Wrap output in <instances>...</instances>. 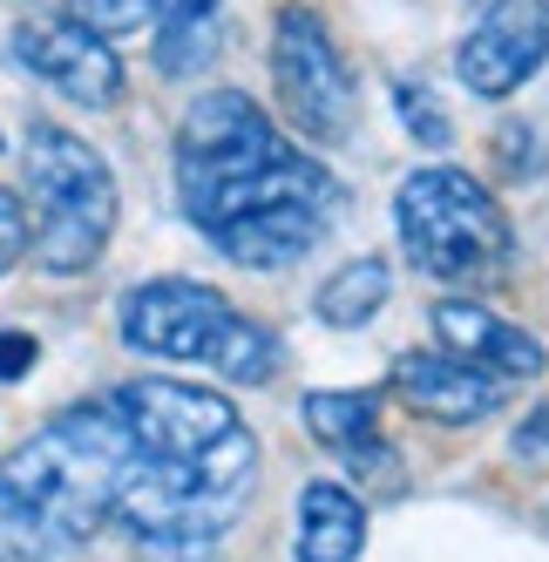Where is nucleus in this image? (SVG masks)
Masks as SVG:
<instances>
[{
  "mask_svg": "<svg viewBox=\"0 0 549 562\" xmlns=\"http://www.w3.org/2000/svg\"><path fill=\"white\" fill-rule=\"evenodd\" d=\"M177 196L183 217L204 237L245 224L258 211L285 204H326L339 211V183L320 156H305L279 136V123L238 89H211L177 123Z\"/></svg>",
  "mask_w": 549,
  "mask_h": 562,
  "instance_id": "1",
  "label": "nucleus"
},
{
  "mask_svg": "<svg viewBox=\"0 0 549 562\" xmlns=\"http://www.w3.org/2000/svg\"><path fill=\"white\" fill-rule=\"evenodd\" d=\"M143 448L123 427V414L109 400H82V407H61L42 434H27L21 448L0 461V481L48 521V529L75 549L96 529H109L115 495L143 474Z\"/></svg>",
  "mask_w": 549,
  "mask_h": 562,
  "instance_id": "2",
  "label": "nucleus"
},
{
  "mask_svg": "<svg viewBox=\"0 0 549 562\" xmlns=\"http://www.w3.org/2000/svg\"><path fill=\"white\" fill-rule=\"evenodd\" d=\"M109 407L123 414V427L136 434V448L149 468H170L183 474L198 495L231 502L238 508L251 474H258V440L238 420V407L198 380H170V373H143L123 380L109 393Z\"/></svg>",
  "mask_w": 549,
  "mask_h": 562,
  "instance_id": "3",
  "label": "nucleus"
},
{
  "mask_svg": "<svg viewBox=\"0 0 549 562\" xmlns=\"http://www.w3.org/2000/svg\"><path fill=\"white\" fill-rule=\"evenodd\" d=\"M115 333L143 359H177V367H211L238 386H265L279 373V339L231 305L217 285L198 278H149L115 299Z\"/></svg>",
  "mask_w": 549,
  "mask_h": 562,
  "instance_id": "4",
  "label": "nucleus"
},
{
  "mask_svg": "<svg viewBox=\"0 0 549 562\" xmlns=\"http://www.w3.org/2000/svg\"><path fill=\"white\" fill-rule=\"evenodd\" d=\"M27 251L55 278H82L102 265L115 237V170L61 123L27 130Z\"/></svg>",
  "mask_w": 549,
  "mask_h": 562,
  "instance_id": "5",
  "label": "nucleus"
},
{
  "mask_svg": "<svg viewBox=\"0 0 549 562\" xmlns=\"http://www.w3.org/2000/svg\"><path fill=\"white\" fill-rule=\"evenodd\" d=\"M394 231L414 271L441 278V285H482L516 251V231H508L495 190L455 164H427L394 190Z\"/></svg>",
  "mask_w": 549,
  "mask_h": 562,
  "instance_id": "6",
  "label": "nucleus"
},
{
  "mask_svg": "<svg viewBox=\"0 0 549 562\" xmlns=\"http://www.w3.org/2000/svg\"><path fill=\"white\" fill-rule=\"evenodd\" d=\"M271 89H279L285 115L312 136V143H346L360 123V89H352V68L333 42V27L320 8L285 0L271 14Z\"/></svg>",
  "mask_w": 549,
  "mask_h": 562,
  "instance_id": "7",
  "label": "nucleus"
},
{
  "mask_svg": "<svg viewBox=\"0 0 549 562\" xmlns=\"http://www.w3.org/2000/svg\"><path fill=\"white\" fill-rule=\"evenodd\" d=\"M549 61V0H495V8L468 27V42L455 55V75L468 95H516L529 75Z\"/></svg>",
  "mask_w": 549,
  "mask_h": 562,
  "instance_id": "8",
  "label": "nucleus"
},
{
  "mask_svg": "<svg viewBox=\"0 0 549 562\" xmlns=\"http://www.w3.org/2000/svg\"><path fill=\"white\" fill-rule=\"evenodd\" d=\"M14 55H21V68L42 75L55 95L82 102V109H109L123 95V55L109 42H96L89 27H75V21H27L14 34Z\"/></svg>",
  "mask_w": 549,
  "mask_h": 562,
  "instance_id": "9",
  "label": "nucleus"
},
{
  "mask_svg": "<svg viewBox=\"0 0 549 562\" xmlns=\"http://www.w3.org/2000/svg\"><path fill=\"white\" fill-rule=\"evenodd\" d=\"M435 339H441L448 359H461V367H475V373H489L502 386L508 380H536L549 367V352H542L536 333L508 326L502 312H489L475 299H441L435 305Z\"/></svg>",
  "mask_w": 549,
  "mask_h": 562,
  "instance_id": "10",
  "label": "nucleus"
},
{
  "mask_svg": "<svg viewBox=\"0 0 549 562\" xmlns=\"http://www.w3.org/2000/svg\"><path fill=\"white\" fill-rule=\"evenodd\" d=\"M386 386L435 427H475V420L502 414V400H508L502 380L461 367V359H448V352H401L394 373H386Z\"/></svg>",
  "mask_w": 549,
  "mask_h": 562,
  "instance_id": "11",
  "label": "nucleus"
},
{
  "mask_svg": "<svg viewBox=\"0 0 549 562\" xmlns=\"http://www.w3.org/2000/svg\"><path fill=\"white\" fill-rule=\"evenodd\" d=\"M326 224H333L326 204H285V211H258V217H245V224L217 231L211 245H217L231 265H245V271H279V265H292V258H305L312 245H320Z\"/></svg>",
  "mask_w": 549,
  "mask_h": 562,
  "instance_id": "12",
  "label": "nucleus"
},
{
  "mask_svg": "<svg viewBox=\"0 0 549 562\" xmlns=\"http://www.w3.org/2000/svg\"><path fill=\"white\" fill-rule=\"evenodd\" d=\"M367 549V508L339 481H305L299 488V562H360Z\"/></svg>",
  "mask_w": 549,
  "mask_h": 562,
  "instance_id": "13",
  "label": "nucleus"
},
{
  "mask_svg": "<svg viewBox=\"0 0 549 562\" xmlns=\"http://www.w3.org/2000/svg\"><path fill=\"white\" fill-rule=\"evenodd\" d=\"M299 420H305V434L320 440V448H333V454L352 461V468L386 461L380 400H373V393H305V400H299Z\"/></svg>",
  "mask_w": 549,
  "mask_h": 562,
  "instance_id": "14",
  "label": "nucleus"
},
{
  "mask_svg": "<svg viewBox=\"0 0 549 562\" xmlns=\"http://www.w3.org/2000/svg\"><path fill=\"white\" fill-rule=\"evenodd\" d=\"M386 292H394L386 258H352V265H339L326 285H320L312 312H320V326H333V333H360V326H373V318H380Z\"/></svg>",
  "mask_w": 549,
  "mask_h": 562,
  "instance_id": "15",
  "label": "nucleus"
},
{
  "mask_svg": "<svg viewBox=\"0 0 549 562\" xmlns=\"http://www.w3.org/2000/svg\"><path fill=\"white\" fill-rule=\"evenodd\" d=\"M61 555H68V542L0 481V562H61Z\"/></svg>",
  "mask_w": 549,
  "mask_h": 562,
  "instance_id": "16",
  "label": "nucleus"
},
{
  "mask_svg": "<svg viewBox=\"0 0 549 562\" xmlns=\"http://www.w3.org/2000/svg\"><path fill=\"white\" fill-rule=\"evenodd\" d=\"M211 55H217V14L164 27V42H156V68H164V75H198Z\"/></svg>",
  "mask_w": 549,
  "mask_h": 562,
  "instance_id": "17",
  "label": "nucleus"
},
{
  "mask_svg": "<svg viewBox=\"0 0 549 562\" xmlns=\"http://www.w3.org/2000/svg\"><path fill=\"white\" fill-rule=\"evenodd\" d=\"M394 109H401V123L421 149H448L455 143V123H448V109L427 95L421 82H394Z\"/></svg>",
  "mask_w": 549,
  "mask_h": 562,
  "instance_id": "18",
  "label": "nucleus"
},
{
  "mask_svg": "<svg viewBox=\"0 0 549 562\" xmlns=\"http://www.w3.org/2000/svg\"><path fill=\"white\" fill-rule=\"evenodd\" d=\"M75 27H89L96 42H109V34H136L149 21V0H68V14Z\"/></svg>",
  "mask_w": 549,
  "mask_h": 562,
  "instance_id": "19",
  "label": "nucleus"
},
{
  "mask_svg": "<svg viewBox=\"0 0 549 562\" xmlns=\"http://www.w3.org/2000/svg\"><path fill=\"white\" fill-rule=\"evenodd\" d=\"M27 258V204L14 190H0V278Z\"/></svg>",
  "mask_w": 549,
  "mask_h": 562,
  "instance_id": "20",
  "label": "nucleus"
},
{
  "mask_svg": "<svg viewBox=\"0 0 549 562\" xmlns=\"http://www.w3.org/2000/svg\"><path fill=\"white\" fill-rule=\"evenodd\" d=\"M508 448H516L523 461H529V454H549V393L536 400V407H529L523 420H516V434H508Z\"/></svg>",
  "mask_w": 549,
  "mask_h": 562,
  "instance_id": "21",
  "label": "nucleus"
},
{
  "mask_svg": "<svg viewBox=\"0 0 549 562\" xmlns=\"http://www.w3.org/2000/svg\"><path fill=\"white\" fill-rule=\"evenodd\" d=\"M34 359H42V346H34V333H0V380H27Z\"/></svg>",
  "mask_w": 549,
  "mask_h": 562,
  "instance_id": "22",
  "label": "nucleus"
},
{
  "mask_svg": "<svg viewBox=\"0 0 549 562\" xmlns=\"http://www.w3.org/2000/svg\"><path fill=\"white\" fill-rule=\"evenodd\" d=\"M495 143H502V170H508V177H536L542 156H536V136H529V130H502Z\"/></svg>",
  "mask_w": 549,
  "mask_h": 562,
  "instance_id": "23",
  "label": "nucleus"
},
{
  "mask_svg": "<svg viewBox=\"0 0 549 562\" xmlns=\"http://www.w3.org/2000/svg\"><path fill=\"white\" fill-rule=\"evenodd\" d=\"M217 0H149V21L156 27H183V21H211Z\"/></svg>",
  "mask_w": 549,
  "mask_h": 562,
  "instance_id": "24",
  "label": "nucleus"
},
{
  "mask_svg": "<svg viewBox=\"0 0 549 562\" xmlns=\"http://www.w3.org/2000/svg\"><path fill=\"white\" fill-rule=\"evenodd\" d=\"M489 8H495V0H489Z\"/></svg>",
  "mask_w": 549,
  "mask_h": 562,
  "instance_id": "25",
  "label": "nucleus"
}]
</instances>
